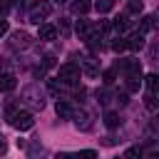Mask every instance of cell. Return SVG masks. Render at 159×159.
I'll return each mask as SVG.
<instances>
[{
  "mask_svg": "<svg viewBox=\"0 0 159 159\" xmlns=\"http://www.w3.org/2000/svg\"><path fill=\"white\" fill-rule=\"evenodd\" d=\"M7 117H10V124H12L15 129H20V132L32 129V124H35V119H32V114H30V112H17V109H10V112H7Z\"/></svg>",
  "mask_w": 159,
  "mask_h": 159,
  "instance_id": "1",
  "label": "cell"
},
{
  "mask_svg": "<svg viewBox=\"0 0 159 159\" xmlns=\"http://www.w3.org/2000/svg\"><path fill=\"white\" fill-rule=\"evenodd\" d=\"M50 12H52V5H50L47 0H40V2H35V5L30 7V15H27V17H30V22L40 25V22H42Z\"/></svg>",
  "mask_w": 159,
  "mask_h": 159,
  "instance_id": "2",
  "label": "cell"
},
{
  "mask_svg": "<svg viewBox=\"0 0 159 159\" xmlns=\"http://www.w3.org/2000/svg\"><path fill=\"white\" fill-rule=\"evenodd\" d=\"M80 77H82V70H80L75 62H67V65L60 67V80H62L65 84H77Z\"/></svg>",
  "mask_w": 159,
  "mask_h": 159,
  "instance_id": "3",
  "label": "cell"
},
{
  "mask_svg": "<svg viewBox=\"0 0 159 159\" xmlns=\"http://www.w3.org/2000/svg\"><path fill=\"white\" fill-rule=\"evenodd\" d=\"M10 45H12L15 50H27V47L32 45V37H30L27 32L17 30V32H12V37H10Z\"/></svg>",
  "mask_w": 159,
  "mask_h": 159,
  "instance_id": "4",
  "label": "cell"
},
{
  "mask_svg": "<svg viewBox=\"0 0 159 159\" xmlns=\"http://www.w3.org/2000/svg\"><path fill=\"white\" fill-rule=\"evenodd\" d=\"M22 97H25V102H27L32 109H42V107H45V99H42V94H40L35 87H27Z\"/></svg>",
  "mask_w": 159,
  "mask_h": 159,
  "instance_id": "5",
  "label": "cell"
},
{
  "mask_svg": "<svg viewBox=\"0 0 159 159\" xmlns=\"http://www.w3.org/2000/svg\"><path fill=\"white\" fill-rule=\"evenodd\" d=\"M17 87V77L12 72H0V92H12Z\"/></svg>",
  "mask_w": 159,
  "mask_h": 159,
  "instance_id": "6",
  "label": "cell"
},
{
  "mask_svg": "<svg viewBox=\"0 0 159 159\" xmlns=\"http://www.w3.org/2000/svg\"><path fill=\"white\" fill-rule=\"evenodd\" d=\"M72 119H75V124L82 129V132H87V129H92V122H89V114L84 112V109H77V112H72Z\"/></svg>",
  "mask_w": 159,
  "mask_h": 159,
  "instance_id": "7",
  "label": "cell"
},
{
  "mask_svg": "<svg viewBox=\"0 0 159 159\" xmlns=\"http://www.w3.org/2000/svg\"><path fill=\"white\" fill-rule=\"evenodd\" d=\"M127 47H129V50H142V47H144V32H139V30L132 32V35L127 37Z\"/></svg>",
  "mask_w": 159,
  "mask_h": 159,
  "instance_id": "8",
  "label": "cell"
},
{
  "mask_svg": "<svg viewBox=\"0 0 159 159\" xmlns=\"http://www.w3.org/2000/svg\"><path fill=\"white\" fill-rule=\"evenodd\" d=\"M40 40H45V42H50V40H55V35H57V30L52 27V25H40Z\"/></svg>",
  "mask_w": 159,
  "mask_h": 159,
  "instance_id": "9",
  "label": "cell"
},
{
  "mask_svg": "<svg viewBox=\"0 0 159 159\" xmlns=\"http://www.w3.org/2000/svg\"><path fill=\"white\" fill-rule=\"evenodd\" d=\"M55 109H57V117H60V119H70V117H72V112H75L67 102H57V107H55Z\"/></svg>",
  "mask_w": 159,
  "mask_h": 159,
  "instance_id": "10",
  "label": "cell"
},
{
  "mask_svg": "<svg viewBox=\"0 0 159 159\" xmlns=\"http://www.w3.org/2000/svg\"><path fill=\"white\" fill-rule=\"evenodd\" d=\"M139 84H142V72H137V75H127V89L137 92Z\"/></svg>",
  "mask_w": 159,
  "mask_h": 159,
  "instance_id": "11",
  "label": "cell"
},
{
  "mask_svg": "<svg viewBox=\"0 0 159 159\" xmlns=\"http://www.w3.org/2000/svg\"><path fill=\"white\" fill-rule=\"evenodd\" d=\"M104 124H107L109 129H117V127L122 124V119H119L117 112H107V114H104Z\"/></svg>",
  "mask_w": 159,
  "mask_h": 159,
  "instance_id": "12",
  "label": "cell"
},
{
  "mask_svg": "<svg viewBox=\"0 0 159 159\" xmlns=\"http://www.w3.org/2000/svg\"><path fill=\"white\" fill-rule=\"evenodd\" d=\"M72 10H75L77 15H87V12L92 10V2H89V0H77V2L72 5Z\"/></svg>",
  "mask_w": 159,
  "mask_h": 159,
  "instance_id": "13",
  "label": "cell"
},
{
  "mask_svg": "<svg viewBox=\"0 0 159 159\" xmlns=\"http://www.w3.org/2000/svg\"><path fill=\"white\" fill-rule=\"evenodd\" d=\"M147 89L154 94V92H159V75L157 72H152L149 77H147Z\"/></svg>",
  "mask_w": 159,
  "mask_h": 159,
  "instance_id": "14",
  "label": "cell"
},
{
  "mask_svg": "<svg viewBox=\"0 0 159 159\" xmlns=\"http://www.w3.org/2000/svg\"><path fill=\"white\" fill-rule=\"evenodd\" d=\"M92 7H94L97 12H109V10L114 7V0H97Z\"/></svg>",
  "mask_w": 159,
  "mask_h": 159,
  "instance_id": "15",
  "label": "cell"
},
{
  "mask_svg": "<svg viewBox=\"0 0 159 159\" xmlns=\"http://www.w3.org/2000/svg\"><path fill=\"white\" fill-rule=\"evenodd\" d=\"M82 67H84V75H89V77L97 75V67H94V60H92V57H84V60H82Z\"/></svg>",
  "mask_w": 159,
  "mask_h": 159,
  "instance_id": "16",
  "label": "cell"
},
{
  "mask_svg": "<svg viewBox=\"0 0 159 159\" xmlns=\"http://www.w3.org/2000/svg\"><path fill=\"white\" fill-rule=\"evenodd\" d=\"M152 27H154V17H152V15L142 17V27H139V32H147V30H152Z\"/></svg>",
  "mask_w": 159,
  "mask_h": 159,
  "instance_id": "17",
  "label": "cell"
},
{
  "mask_svg": "<svg viewBox=\"0 0 159 159\" xmlns=\"http://www.w3.org/2000/svg\"><path fill=\"white\" fill-rule=\"evenodd\" d=\"M112 50H114V52H122V50H127V40H124V37H119V40H114V45H112Z\"/></svg>",
  "mask_w": 159,
  "mask_h": 159,
  "instance_id": "18",
  "label": "cell"
},
{
  "mask_svg": "<svg viewBox=\"0 0 159 159\" xmlns=\"http://www.w3.org/2000/svg\"><path fill=\"white\" fill-rule=\"evenodd\" d=\"M114 77H117V70H107V72L102 75V80H104V84H112V82H114Z\"/></svg>",
  "mask_w": 159,
  "mask_h": 159,
  "instance_id": "19",
  "label": "cell"
},
{
  "mask_svg": "<svg viewBox=\"0 0 159 159\" xmlns=\"http://www.w3.org/2000/svg\"><path fill=\"white\" fill-rule=\"evenodd\" d=\"M142 10V0H132L129 2V12H139Z\"/></svg>",
  "mask_w": 159,
  "mask_h": 159,
  "instance_id": "20",
  "label": "cell"
},
{
  "mask_svg": "<svg viewBox=\"0 0 159 159\" xmlns=\"http://www.w3.org/2000/svg\"><path fill=\"white\" fill-rule=\"evenodd\" d=\"M7 10H10V0H0V17H2Z\"/></svg>",
  "mask_w": 159,
  "mask_h": 159,
  "instance_id": "21",
  "label": "cell"
},
{
  "mask_svg": "<svg viewBox=\"0 0 159 159\" xmlns=\"http://www.w3.org/2000/svg\"><path fill=\"white\" fill-rule=\"evenodd\" d=\"M124 157H127V159H129V157H142V149H127Z\"/></svg>",
  "mask_w": 159,
  "mask_h": 159,
  "instance_id": "22",
  "label": "cell"
},
{
  "mask_svg": "<svg viewBox=\"0 0 159 159\" xmlns=\"http://www.w3.org/2000/svg\"><path fill=\"white\" fill-rule=\"evenodd\" d=\"M5 32H7V20L0 17V35H5Z\"/></svg>",
  "mask_w": 159,
  "mask_h": 159,
  "instance_id": "23",
  "label": "cell"
},
{
  "mask_svg": "<svg viewBox=\"0 0 159 159\" xmlns=\"http://www.w3.org/2000/svg\"><path fill=\"white\" fill-rule=\"evenodd\" d=\"M7 152V142H5V137H0V154H5Z\"/></svg>",
  "mask_w": 159,
  "mask_h": 159,
  "instance_id": "24",
  "label": "cell"
},
{
  "mask_svg": "<svg viewBox=\"0 0 159 159\" xmlns=\"http://www.w3.org/2000/svg\"><path fill=\"white\" fill-rule=\"evenodd\" d=\"M147 107H149V109H154V107H157V102H154V97H152V94L147 97Z\"/></svg>",
  "mask_w": 159,
  "mask_h": 159,
  "instance_id": "25",
  "label": "cell"
},
{
  "mask_svg": "<svg viewBox=\"0 0 159 159\" xmlns=\"http://www.w3.org/2000/svg\"><path fill=\"white\" fill-rule=\"evenodd\" d=\"M97 152H92V149H84V152H80V157H94Z\"/></svg>",
  "mask_w": 159,
  "mask_h": 159,
  "instance_id": "26",
  "label": "cell"
},
{
  "mask_svg": "<svg viewBox=\"0 0 159 159\" xmlns=\"http://www.w3.org/2000/svg\"><path fill=\"white\" fill-rule=\"evenodd\" d=\"M17 2H30V0H17Z\"/></svg>",
  "mask_w": 159,
  "mask_h": 159,
  "instance_id": "27",
  "label": "cell"
},
{
  "mask_svg": "<svg viewBox=\"0 0 159 159\" xmlns=\"http://www.w3.org/2000/svg\"><path fill=\"white\" fill-rule=\"evenodd\" d=\"M57 2H65V0H57Z\"/></svg>",
  "mask_w": 159,
  "mask_h": 159,
  "instance_id": "28",
  "label": "cell"
}]
</instances>
